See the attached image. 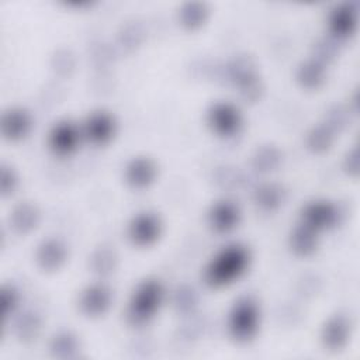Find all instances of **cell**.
Instances as JSON below:
<instances>
[{"instance_id":"277c9868","label":"cell","mask_w":360,"mask_h":360,"mask_svg":"<svg viewBox=\"0 0 360 360\" xmlns=\"http://www.w3.org/2000/svg\"><path fill=\"white\" fill-rule=\"evenodd\" d=\"M259 329V307L250 297L239 298L229 314V332L238 342L252 340Z\"/></svg>"},{"instance_id":"8992f818","label":"cell","mask_w":360,"mask_h":360,"mask_svg":"<svg viewBox=\"0 0 360 360\" xmlns=\"http://www.w3.org/2000/svg\"><path fill=\"white\" fill-rule=\"evenodd\" d=\"M160 219L153 212H141L131 221L128 226L129 239L138 246H149L160 235Z\"/></svg>"},{"instance_id":"ffe728a7","label":"cell","mask_w":360,"mask_h":360,"mask_svg":"<svg viewBox=\"0 0 360 360\" xmlns=\"http://www.w3.org/2000/svg\"><path fill=\"white\" fill-rule=\"evenodd\" d=\"M285 197V191L276 183H264L255 191V202L264 211L277 210Z\"/></svg>"},{"instance_id":"5bb4252c","label":"cell","mask_w":360,"mask_h":360,"mask_svg":"<svg viewBox=\"0 0 360 360\" xmlns=\"http://www.w3.org/2000/svg\"><path fill=\"white\" fill-rule=\"evenodd\" d=\"M357 24L356 7L350 3H342L332 8L329 15V27L335 37L346 38L353 34Z\"/></svg>"},{"instance_id":"ba28073f","label":"cell","mask_w":360,"mask_h":360,"mask_svg":"<svg viewBox=\"0 0 360 360\" xmlns=\"http://www.w3.org/2000/svg\"><path fill=\"white\" fill-rule=\"evenodd\" d=\"M31 129V115L27 110L14 107L4 111L1 117V134L10 141L24 138Z\"/></svg>"},{"instance_id":"30bf717a","label":"cell","mask_w":360,"mask_h":360,"mask_svg":"<svg viewBox=\"0 0 360 360\" xmlns=\"http://www.w3.org/2000/svg\"><path fill=\"white\" fill-rule=\"evenodd\" d=\"M323 346L329 350H340L350 338V321L343 315H333L322 329Z\"/></svg>"},{"instance_id":"484cf974","label":"cell","mask_w":360,"mask_h":360,"mask_svg":"<svg viewBox=\"0 0 360 360\" xmlns=\"http://www.w3.org/2000/svg\"><path fill=\"white\" fill-rule=\"evenodd\" d=\"M332 142H333V131L325 124L314 127L307 135V146L315 153H322L328 150Z\"/></svg>"},{"instance_id":"5b68a950","label":"cell","mask_w":360,"mask_h":360,"mask_svg":"<svg viewBox=\"0 0 360 360\" xmlns=\"http://www.w3.org/2000/svg\"><path fill=\"white\" fill-rule=\"evenodd\" d=\"M208 124L222 136H231L238 132L242 118L239 110L229 103H215L208 110Z\"/></svg>"},{"instance_id":"4316f807","label":"cell","mask_w":360,"mask_h":360,"mask_svg":"<svg viewBox=\"0 0 360 360\" xmlns=\"http://www.w3.org/2000/svg\"><path fill=\"white\" fill-rule=\"evenodd\" d=\"M173 302L179 312L191 314L198 304V297H197V292L191 287L183 285V287H179L177 291L174 292Z\"/></svg>"},{"instance_id":"3957f363","label":"cell","mask_w":360,"mask_h":360,"mask_svg":"<svg viewBox=\"0 0 360 360\" xmlns=\"http://www.w3.org/2000/svg\"><path fill=\"white\" fill-rule=\"evenodd\" d=\"M226 77L246 101H256L262 94V83L256 73V65L252 56L238 55L225 66Z\"/></svg>"},{"instance_id":"f546056e","label":"cell","mask_w":360,"mask_h":360,"mask_svg":"<svg viewBox=\"0 0 360 360\" xmlns=\"http://www.w3.org/2000/svg\"><path fill=\"white\" fill-rule=\"evenodd\" d=\"M217 183L225 188L238 187L243 181V176L233 167H219L215 174Z\"/></svg>"},{"instance_id":"d4e9b609","label":"cell","mask_w":360,"mask_h":360,"mask_svg":"<svg viewBox=\"0 0 360 360\" xmlns=\"http://www.w3.org/2000/svg\"><path fill=\"white\" fill-rule=\"evenodd\" d=\"M91 269L98 276H110L117 267V255L111 246L97 248L90 260Z\"/></svg>"},{"instance_id":"7a4b0ae2","label":"cell","mask_w":360,"mask_h":360,"mask_svg":"<svg viewBox=\"0 0 360 360\" xmlns=\"http://www.w3.org/2000/svg\"><path fill=\"white\" fill-rule=\"evenodd\" d=\"M163 301V287L156 280L142 281L132 294L128 305V321L132 325L148 322L158 312Z\"/></svg>"},{"instance_id":"ac0fdd59","label":"cell","mask_w":360,"mask_h":360,"mask_svg":"<svg viewBox=\"0 0 360 360\" xmlns=\"http://www.w3.org/2000/svg\"><path fill=\"white\" fill-rule=\"evenodd\" d=\"M290 246L291 250L297 256H309L315 252L318 246V236L316 231L304 225L302 222L294 228L290 236Z\"/></svg>"},{"instance_id":"44dd1931","label":"cell","mask_w":360,"mask_h":360,"mask_svg":"<svg viewBox=\"0 0 360 360\" xmlns=\"http://www.w3.org/2000/svg\"><path fill=\"white\" fill-rule=\"evenodd\" d=\"M281 152L274 145H263L256 149V152L252 156V166L257 172L267 173L271 170H276L281 163Z\"/></svg>"},{"instance_id":"83f0119b","label":"cell","mask_w":360,"mask_h":360,"mask_svg":"<svg viewBox=\"0 0 360 360\" xmlns=\"http://www.w3.org/2000/svg\"><path fill=\"white\" fill-rule=\"evenodd\" d=\"M349 112L342 105H333L328 112L325 118V125H328L333 132L342 131L349 124Z\"/></svg>"},{"instance_id":"603a6c76","label":"cell","mask_w":360,"mask_h":360,"mask_svg":"<svg viewBox=\"0 0 360 360\" xmlns=\"http://www.w3.org/2000/svg\"><path fill=\"white\" fill-rule=\"evenodd\" d=\"M49 349L53 357L70 359L79 350V340L72 332L62 330L52 338Z\"/></svg>"},{"instance_id":"4fadbf2b","label":"cell","mask_w":360,"mask_h":360,"mask_svg":"<svg viewBox=\"0 0 360 360\" xmlns=\"http://www.w3.org/2000/svg\"><path fill=\"white\" fill-rule=\"evenodd\" d=\"M115 131L114 118L105 111H96L89 115L84 124L86 136L93 143H105L108 142Z\"/></svg>"},{"instance_id":"52a82bcc","label":"cell","mask_w":360,"mask_h":360,"mask_svg":"<svg viewBox=\"0 0 360 360\" xmlns=\"http://www.w3.org/2000/svg\"><path fill=\"white\" fill-rule=\"evenodd\" d=\"M302 224L314 231H322L338 222V208L329 201H312L302 208Z\"/></svg>"},{"instance_id":"cb8c5ba5","label":"cell","mask_w":360,"mask_h":360,"mask_svg":"<svg viewBox=\"0 0 360 360\" xmlns=\"http://www.w3.org/2000/svg\"><path fill=\"white\" fill-rule=\"evenodd\" d=\"M207 15H208V7L202 1L184 3L179 13L180 22L188 30H195L200 25H202Z\"/></svg>"},{"instance_id":"6da1fadb","label":"cell","mask_w":360,"mask_h":360,"mask_svg":"<svg viewBox=\"0 0 360 360\" xmlns=\"http://www.w3.org/2000/svg\"><path fill=\"white\" fill-rule=\"evenodd\" d=\"M249 264V252L245 246L233 243L224 248L207 266L204 280L210 287L219 288L239 278Z\"/></svg>"},{"instance_id":"9c48e42d","label":"cell","mask_w":360,"mask_h":360,"mask_svg":"<svg viewBox=\"0 0 360 360\" xmlns=\"http://www.w3.org/2000/svg\"><path fill=\"white\" fill-rule=\"evenodd\" d=\"M66 256H68V249L65 243L59 239L49 238L39 243L35 253V260L42 270L52 271L59 269L65 263Z\"/></svg>"},{"instance_id":"2e32d148","label":"cell","mask_w":360,"mask_h":360,"mask_svg":"<svg viewBox=\"0 0 360 360\" xmlns=\"http://www.w3.org/2000/svg\"><path fill=\"white\" fill-rule=\"evenodd\" d=\"M156 177L155 163L145 156L134 158L125 169V179L129 186L135 188L148 187Z\"/></svg>"},{"instance_id":"e0dca14e","label":"cell","mask_w":360,"mask_h":360,"mask_svg":"<svg viewBox=\"0 0 360 360\" xmlns=\"http://www.w3.org/2000/svg\"><path fill=\"white\" fill-rule=\"evenodd\" d=\"M41 214L37 205L31 202H20L10 215V225L18 233H28L39 224Z\"/></svg>"},{"instance_id":"7402d4cb","label":"cell","mask_w":360,"mask_h":360,"mask_svg":"<svg viewBox=\"0 0 360 360\" xmlns=\"http://www.w3.org/2000/svg\"><path fill=\"white\" fill-rule=\"evenodd\" d=\"M41 329V318L34 311L22 312L14 323V333L21 342H32Z\"/></svg>"},{"instance_id":"d6a6232c","label":"cell","mask_w":360,"mask_h":360,"mask_svg":"<svg viewBox=\"0 0 360 360\" xmlns=\"http://www.w3.org/2000/svg\"><path fill=\"white\" fill-rule=\"evenodd\" d=\"M359 167H360V160H359V149L357 146H354L352 150L347 152L346 159H345V169L349 174L352 176H357L359 173Z\"/></svg>"},{"instance_id":"7c38bea8","label":"cell","mask_w":360,"mask_h":360,"mask_svg":"<svg viewBox=\"0 0 360 360\" xmlns=\"http://www.w3.org/2000/svg\"><path fill=\"white\" fill-rule=\"evenodd\" d=\"M79 142V131L70 121L58 122L49 134V145L58 155L72 153Z\"/></svg>"},{"instance_id":"d6986e66","label":"cell","mask_w":360,"mask_h":360,"mask_svg":"<svg viewBox=\"0 0 360 360\" xmlns=\"http://www.w3.org/2000/svg\"><path fill=\"white\" fill-rule=\"evenodd\" d=\"M325 66L316 59H309L300 65L297 70V80L305 89H318L325 82Z\"/></svg>"},{"instance_id":"4dcf8cb0","label":"cell","mask_w":360,"mask_h":360,"mask_svg":"<svg viewBox=\"0 0 360 360\" xmlns=\"http://www.w3.org/2000/svg\"><path fill=\"white\" fill-rule=\"evenodd\" d=\"M17 174L13 170V167L7 166V165H1V170H0V191L3 197H8L14 193L15 187H17Z\"/></svg>"},{"instance_id":"9a60e30c","label":"cell","mask_w":360,"mask_h":360,"mask_svg":"<svg viewBox=\"0 0 360 360\" xmlns=\"http://www.w3.org/2000/svg\"><path fill=\"white\" fill-rule=\"evenodd\" d=\"M239 210L231 201L215 202L208 214V222L211 228L217 232H229L239 222Z\"/></svg>"},{"instance_id":"8fae6325","label":"cell","mask_w":360,"mask_h":360,"mask_svg":"<svg viewBox=\"0 0 360 360\" xmlns=\"http://www.w3.org/2000/svg\"><path fill=\"white\" fill-rule=\"evenodd\" d=\"M111 305V291L103 284L87 287L80 297V309L87 316H100Z\"/></svg>"},{"instance_id":"f1b7e54d","label":"cell","mask_w":360,"mask_h":360,"mask_svg":"<svg viewBox=\"0 0 360 360\" xmlns=\"http://www.w3.org/2000/svg\"><path fill=\"white\" fill-rule=\"evenodd\" d=\"M0 302H1V314L4 319L10 316V314L14 312V309L18 305V292L11 285H3L1 294H0Z\"/></svg>"},{"instance_id":"1f68e13d","label":"cell","mask_w":360,"mask_h":360,"mask_svg":"<svg viewBox=\"0 0 360 360\" xmlns=\"http://www.w3.org/2000/svg\"><path fill=\"white\" fill-rule=\"evenodd\" d=\"M338 53V48L336 44L332 42L330 39H321L316 45H315V55H316V60L319 62H326V60H332Z\"/></svg>"}]
</instances>
